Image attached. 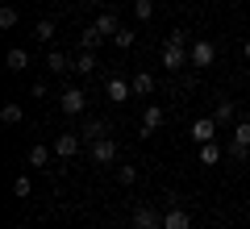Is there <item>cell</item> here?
Here are the masks:
<instances>
[{"label": "cell", "mask_w": 250, "mask_h": 229, "mask_svg": "<svg viewBox=\"0 0 250 229\" xmlns=\"http://www.w3.org/2000/svg\"><path fill=\"white\" fill-rule=\"evenodd\" d=\"M163 67H167V71H184V67H192V50H188V46H171V42H163Z\"/></svg>", "instance_id": "1"}, {"label": "cell", "mask_w": 250, "mask_h": 229, "mask_svg": "<svg viewBox=\"0 0 250 229\" xmlns=\"http://www.w3.org/2000/svg\"><path fill=\"white\" fill-rule=\"evenodd\" d=\"M83 104H88L83 88H62V96H59V108H62L67 117H80V113H83Z\"/></svg>", "instance_id": "2"}, {"label": "cell", "mask_w": 250, "mask_h": 229, "mask_svg": "<svg viewBox=\"0 0 250 229\" xmlns=\"http://www.w3.org/2000/svg\"><path fill=\"white\" fill-rule=\"evenodd\" d=\"M129 225H134V229H159L163 217H159V208H154V204H138L134 217H129Z\"/></svg>", "instance_id": "3"}, {"label": "cell", "mask_w": 250, "mask_h": 229, "mask_svg": "<svg viewBox=\"0 0 250 229\" xmlns=\"http://www.w3.org/2000/svg\"><path fill=\"white\" fill-rule=\"evenodd\" d=\"M188 50H192V67H213V59H217V46L208 38H196Z\"/></svg>", "instance_id": "4"}, {"label": "cell", "mask_w": 250, "mask_h": 229, "mask_svg": "<svg viewBox=\"0 0 250 229\" xmlns=\"http://www.w3.org/2000/svg\"><path fill=\"white\" fill-rule=\"evenodd\" d=\"M104 96L117 100V104H125V100L134 96V83H125L121 75H108V80H104Z\"/></svg>", "instance_id": "5"}, {"label": "cell", "mask_w": 250, "mask_h": 229, "mask_svg": "<svg viewBox=\"0 0 250 229\" xmlns=\"http://www.w3.org/2000/svg\"><path fill=\"white\" fill-rule=\"evenodd\" d=\"M163 229H192V212H188L184 204H171V208L163 212Z\"/></svg>", "instance_id": "6"}, {"label": "cell", "mask_w": 250, "mask_h": 229, "mask_svg": "<svg viewBox=\"0 0 250 229\" xmlns=\"http://www.w3.org/2000/svg\"><path fill=\"white\" fill-rule=\"evenodd\" d=\"M80 146H83L80 133H59V138H54V154H59V159H75Z\"/></svg>", "instance_id": "7"}, {"label": "cell", "mask_w": 250, "mask_h": 229, "mask_svg": "<svg viewBox=\"0 0 250 229\" xmlns=\"http://www.w3.org/2000/svg\"><path fill=\"white\" fill-rule=\"evenodd\" d=\"M213 138H217V121H213V117H200V121H192V142H196V146H208Z\"/></svg>", "instance_id": "8"}, {"label": "cell", "mask_w": 250, "mask_h": 229, "mask_svg": "<svg viewBox=\"0 0 250 229\" xmlns=\"http://www.w3.org/2000/svg\"><path fill=\"white\" fill-rule=\"evenodd\" d=\"M113 159H117V142L113 138H96V142H92V163L104 167V163H113Z\"/></svg>", "instance_id": "9"}, {"label": "cell", "mask_w": 250, "mask_h": 229, "mask_svg": "<svg viewBox=\"0 0 250 229\" xmlns=\"http://www.w3.org/2000/svg\"><path fill=\"white\" fill-rule=\"evenodd\" d=\"M46 71L50 75H67V71H75V59H67L62 50H50L46 54Z\"/></svg>", "instance_id": "10"}, {"label": "cell", "mask_w": 250, "mask_h": 229, "mask_svg": "<svg viewBox=\"0 0 250 229\" xmlns=\"http://www.w3.org/2000/svg\"><path fill=\"white\" fill-rule=\"evenodd\" d=\"M80 138L88 142H96V138H108V121H100V117H92V121H83V129H80Z\"/></svg>", "instance_id": "11"}, {"label": "cell", "mask_w": 250, "mask_h": 229, "mask_svg": "<svg viewBox=\"0 0 250 229\" xmlns=\"http://www.w3.org/2000/svg\"><path fill=\"white\" fill-rule=\"evenodd\" d=\"M163 125V108L159 104H146V113H142V133H154Z\"/></svg>", "instance_id": "12"}, {"label": "cell", "mask_w": 250, "mask_h": 229, "mask_svg": "<svg viewBox=\"0 0 250 229\" xmlns=\"http://www.w3.org/2000/svg\"><path fill=\"white\" fill-rule=\"evenodd\" d=\"M92 29H96V34H104V38H113L121 25H117V17H113V13H100V17L92 21Z\"/></svg>", "instance_id": "13"}, {"label": "cell", "mask_w": 250, "mask_h": 229, "mask_svg": "<svg viewBox=\"0 0 250 229\" xmlns=\"http://www.w3.org/2000/svg\"><path fill=\"white\" fill-rule=\"evenodd\" d=\"M4 62H9V71H25V67H29V50H21V46H13V50L4 54Z\"/></svg>", "instance_id": "14"}, {"label": "cell", "mask_w": 250, "mask_h": 229, "mask_svg": "<svg viewBox=\"0 0 250 229\" xmlns=\"http://www.w3.org/2000/svg\"><path fill=\"white\" fill-rule=\"evenodd\" d=\"M213 121H217V125H233V100H217Z\"/></svg>", "instance_id": "15"}, {"label": "cell", "mask_w": 250, "mask_h": 229, "mask_svg": "<svg viewBox=\"0 0 250 229\" xmlns=\"http://www.w3.org/2000/svg\"><path fill=\"white\" fill-rule=\"evenodd\" d=\"M0 121H4V125H21V121H25V108H21V104H4V108H0Z\"/></svg>", "instance_id": "16"}, {"label": "cell", "mask_w": 250, "mask_h": 229, "mask_svg": "<svg viewBox=\"0 0 250 229\" xmlns=\"http://www.w3.org/2000/svg\"><path fill=\"white\" fill-rule=\"evenodd\" d=\"M96 67H100V62H96V50H83L80 59H75V71H80V75H92Z\"/></svg>", "instance_id": "17"}, {"label": "cell", "mask_w": 250, "mask_h": 229, "mask_svg": "<svg viewBox=\"0 0 250 229\" xmlns=\"http://www.w3.org/2000/svg\"><path fill=\"white\" fill-rule=\"evenodd\" d=\"M50 154H54V146H34V150H29V167H46Z\"/></svg>", "instance_id": "18"}, {"label": "cell", "mask_w": 250, "mask_h": 229, "mask_svg": "<svg viewBox=\"0 0 250 229\" xmlns=\"http://www.w3.org/2000/svg\"><path fill=\"white\" fill-rule=\"evenodd\" d=\"M129 83H134V96H150V92H154V80L146 75V71H142V75H134Z\"/></svg>", "instance_id": "19"}, {"label": "cell", "mask_w": 250, "mask_h": 229, "mask_svg": "<svg viewBox=\"0 0 250 229\" xmlns=\"http://www.w3.org/2000/svg\"><path fill=\"white\" fill-rule=\"evenodd\" d=\"M34 38H38V42H54V21L42 17V21L34 25Z\"/></svg>", "instance_id": "20"}, {"label": "cell", "mask_w": 250, "mask_h": 229, "mask_svg": "<svg viewBox=\"0 0 250 229\" xmlns=\"http://www.w3.org/2000/svg\"><path fill=\"white\" fill-rule=\"evenodd\" d=\"M134 17L138 21H150L154 17V0H134Z\"/></svg>", "instance_id": "21"}, {"label": "cell", "mask_w": 250, "mask_h": 229, "mask_svg": "<svg viewBox=\"0 0 250 229\" xmlns=\"http://www.w3.org/2000/svg\"><path fill=\"white\" fill-rule=\"evenodd\" d=\"M80 42H83V50H96V46L104 42V34H96V29L88 25V29H83V38H80Z\"/></svg>", "instance_id": "22"}, {"label": "cell", "mask_w": 250, "mask_h": 229, "mask_svg": "<svg viewBox=\"0 0 250 229\" xmlns=\"http://www.w3.org/2000/svg\"><path fill=\"white\" fill-rule=\"evenodd\" d=\"M13 192H17L21 200H29V192H34V184H29V175H17V179H13Z\"/></svg>", "instance_id": "23"}, {"label": "cell", "mask_w": 250, "mask_h": 229, "mask_svg": "<svg viewBox=\"0 0 250 229\" xmlns=\"http://www.w3.org/2000/svg\"><path fill=\"white\" fill-rule=\"evenodd\" d=\"M13 25H17V9L4 4V9H0V29H13Z\"/></svg>", "instance_id": "24"}, {"label": "cell", "mask_w": 250, "mask_h": 229, "mask_svg": "<svg viewBox=\"0 0 250 229\" xmlns=\"http://www.w3.org/2000/svg\"><path fill=\"white\" fill-rule=\"evenodd\" d=\"M217 159H221V146H217V142L200 146V163H217Z\"/></svg>", "instance_id": "25"}, {"label": "cell", "mask_w": 250, "mask_h": 229, "mask_svg": "<svg viewBox=\"0 0 250 229\" xmlns=\"http://www.w3.org/2000/svg\"><path fill=\"white\" fill-rule=\"evenodd\" d=\"M229 159H233V163H246V159H250V146H242V142H229Z\"/></svg>", "instance_id": "26"}, {"label": "cell", "mask_w": 250, "mask_h": 229, "mask_svg": "<svg viewBox=\"0 0 250 229\" xmlns=\"http://www.w3.org/2000/svg\"><path fill=\"white\" fill-rule=\"evenodd\" d=\"M233 142L250 146V121H238V125H233Z\"/></svg>", "instance_id": "27"}, {"label": "cell", "mask_w": 250, "mask_h": 229, "mask_svg": "<svg viewBox=\"0 0 250 229\" xmlns=\"http://www.w3.org/2000/svg\"><path fill=\"white\" fill-rule=\"evenodd\" d=\"M113 46H121V50H129V46H134V34H129V29H117V34H113Z\"/></svg>", "instance_id": "28"}, {"label": "cell", "mask_w": 250, "mask_h": 229, "mask_svg": "<svg viewBox=\"0 0 250 229\" xmlns=\"http://www.w3.org/2000/svg\"><path fill=\"white\" fill-rule=\"evenodd\" d=\"M117 179H121V184L129 187V184H134V179H138V171H134V167H117Z\"/></svg>", "instance_id": "29"}, {"label": "cell", "mask_w": 250, "mask_h": 229, "mask_svg": "<svg viewBox=\"0 0 250 229\" xmlns=\"http://www.w3.org/2000/svg\"><path fill=\"white\" fill-rule=\"evenodd\" d=\"M167 42H171V46H188V29H171Z\"/></svg>", "instance_id": "30"}, {"label": "cell", "mask_w": 250, "mask_h": 229, "mask_svg": "<svg viewBox=\"0 0 250 229\" xmlns=\"http://www.w3.org/2000/svg\"><path fill=\"white\" fill-rule=\"evenodd\" d=\"M242 54H246V59H250V38H246V42H242Z\"/></svg>", "instance_id": "31"}, {"label": "cell", "mask_w": 250, "mask_h": 229, "mask_svg": "<svg viewBox=\"0 0 250 229\" xmlns=\"http://www.w3.org/2000/svg\"><path fill=\"white\" fill-rule=\"evenodd\" d=\"M13 229H25V225H13Z\"/></svg>", "instance_id": "32"}]
</instances>
